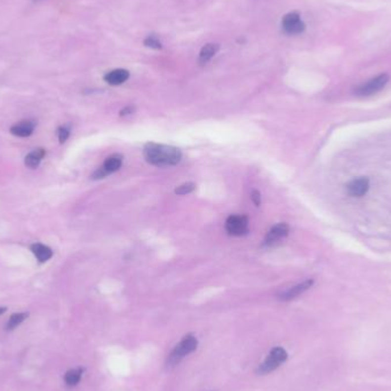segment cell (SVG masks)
I'll use <instances>...</instances> for the list:
<instances>
[{"label": "cell", "mask_w": 391, "mask_h": 391, "mask_svg": "<svg viewBox=\"0 0 391 391\" xmlns=\"http://www.w3.org/2000/svg\"><path fill=\"white\" fill-rule=\"evenodd\" d=\"M144 159L150 165L157 167H171L177 165L182 159L180 149L172 145L148 143L143 149Z\"/></svg>", "instance_id": "6da1fadb"}, {"label": "cell", "mask_w": 391, "mask_h": 391, "mask_svg": "<svg viewBox=\"0 0 391 391\" xmlns=\"http://www.w3.org/2000/svg\"><path fill=\"white\" fill-rule=\"evenodd\" d=\"M198 347V340L193 334L185 335L180 342L175 346V348L172 350L170 356L167 358V366L173 367L175 365H177L180 361L183 359L185 356H188L191 352L195 351Z\"/></svg>", "instance_id": "7a4b0ae2"}, {"label": "cell", "mask_w": 391, "mask_h": 391, "mask_svg": "<svg viewBox=\"0 0 391 391\" xmlns=\"http://www.w3.org/2000/svg\"><path fill=\"white\" fill-rule=\"evenodd\" d=\"M287 358L288 354L286 350L281 348V347H276V348H273L271 351H270L264 361L259 366L258 373L262 375L271 373L277 370L279 366H281V365L287 360Z\"/></svg>", "instance_id": "3957f363"}, {"label": "cell", "mask_w": 391, "mask_h": 391, "mask_svg": "<svg viewBox=\"0 0 391 391\" xmlns=\"http://www.w3.org/2000/svg\"><path fill=\"white\" fill-rule=\"evenodd\" d=\"M389 82V75L382 74L374 77L368 82L361 84L360 86H358L356 89H354V94L357 96H371V95H374L376 93H379L380 90L383 89L386 87L387 84Z\"/></svg>", "instance_id": "277c9868"}, {"label": "cell", "mask_w": 391, "mask_h": 391, "mask_svg": "<svg viewBox=\"0 0 391 391\" xmlns=\"http://www.w3.org/2000/svg\"><path fill=\"white\" fill-rule=\"evenodd\" d=\"M248 218L245 215H230L225 221V230L230 236L242 237L250 231Z\"/></svg>", "instance_id": "5b68a950"}, {"label": "cell", "mask_w": 391, "mask_h": 391, "mask_svg": "<svg viewBox=\"0 0 391 391\" xmlns=\"http://www.w3.org/2000/svg\"><path fill=\"white\" fill-rule=\"evenodd\" d=\"M122 165H123V156L112 155L110 157H108V158L105 159V162L103 163V165H102L93 174V178H95V180H98V178L107 177L108 175H110L112 173H115V172L119 171Z\"/></svg>", "instance_id": "8992f818"}, {"label": "cell", "mask_w": 391, "mask_h": 391, "mask_svg": "<svg viewBox=\"0 0 391 391\" xmlns=\"http://www.w3.org/2000/svg\"><path fill=\"white\" fill-rule=\"evenodd\" d=\"M281 25H283L285 32L288 35H299L304 31L305 29V24L303 23L301 17H300V14L297 12L286 14L283 17Z\"/></svg>", "instance_id": "52a82bcc"}, {"label": "cell", "mask_w": 391, "mask_h": 391, "mask_svg": "<svg viewBox=\"0 0 391 391\" xmlns=\"http://www.w3.org/2000/svg\"><path fill=\"white\" fill-rule=\"evenodd\" d=\"M288 233H290V226H288V224L278 223L273 225L265 235L263 245H264V246H272V245H276L277 243H279L280 240L286 238Z\"/></svg>", "instance_id": "ba28073f"}, {"label": "cell", "mask_w": 391, "mask_h": 391, "mask_svg": "<svg viewBox=\"0 0 391 391\" xmlns=\"http://www.w3.org/2000/svg\"><path fill=\"white\" fill-rule=\"evenodd\" d=\"M313 285V280L312 279H308V280H304L302 281V283L294 285V286H292L288 288V290H285L281 292V293L278 295V299L280 301H291V300H294L297 299L300 295L304 293L309 290L310 287H311Z\"/></svg>", "instance_id": "9c48e42d"}, {"label": "cell", "mask_w": 391, "mask_h": 391, "mask_svg": "<svg viewBox=\"0 0 391 391\" xmlns=\"http://www.w3.org/2000/svg\"><path fill=\"white\" fill-rule=\"evenodd\" d=\"M370 189V180L367 177H358L347 184V192L351 197H363Z\"/></svg>", "instance_id": "30bf717a"}, {"label": "cell", "mask_w": 391, "mask_h": 391, "mask_svg": "<svg viewBox=\"0 0 391 391\" xmlns=\"http://www.w3.org/2000/svg\"><path fill=\"white\" fill-rule=\"evenodd\" d=\"M36 129V123L34 120H22V122L15 124L10 129V133L17 137H29L32 135Z\"/></svg>", "instance_id": "8fae6325"}, {"label": "cell", "mask_w": 391, "mask_h": 391, "mask_svg": "<svg viewBox=\"0 0 391 391\" xmlns=\"http://www.w3.org/2000/svg\"><path fill=\"white\" fill-rule=\"evenodd\" d=\"M129 78H130V72L125 70V69H116V70L108 72V74L104 76L105 82H107L109 85L112 86L122 85V84L125 83Z\"/></svg>", "instance_id": "7c38bea8"}, {"label": "cell", "mask_w": 391, "mask_h": 391, "mask_svg": "<svg viewBox=\"0 0 391 391\" xmlns=\"http://www.w3.org/2000/svg\"><path fill=\"white\" fill-rule=\"evenodd\" d=\"M31 252L40 263H45L53 257V251L48 246L43 244H34L31 246Z\"/></svg>", "instance_id": "4fadbf2b"}, {"label": "cell", "mask_w": 391, "mask_h": 391, "mask_svg": "<svg viewBox=\"0 0 391 391\" xmlns=\"http://www.w3.org/2000/svg\"><path fill=\"white\" fill-rule=\"evenodd\" d=\"M46 155V151L45 149H35L34 151H31L30 153H28L27 156H25L24 158V164L25 166L31 168V170H35V168H37L40 163H42V160L43 157Z\"/></svg>", "instance_id": "5bb4252c"}, {"label": "cell", "mask_w": 391, "mask_h": 391, "mask_svg": "<svg viewBox=\"0 0 391 391\" xmlns=\"http://www.w3.org/2000/svg\"><path fill=\"white\" fill-rule=\"evenodd\" d=\"M218 49H220V45L218 43H207V45L204 46L199 53L200 63H207L212 57H214Z\"/></svg>", "instance_id": "9a60e30c"}, {"label": "cell", "mask_w": 391, "mask_h": 391, "mask_svg": "<svg viewBox=\"0 0 391 391\" xmlns=\"http://www.w3.org/2000/svg\"><path fill=\"white\" fill-rule=\"evenodd\" d=\"M83 368H74V370H70L65 373L64 375V381L67 383V386L69 387H74L77 386L80 382V379L83 376Z\"/></svg>", "instance_id": "2e32d148"}, {"label": "cell", "mask_w": 391, "mask_h": 391, "mask_svg": "<svg viewBox=\"0 0 391 391\" xmlns=\"http://www.w3.org/2000/svg\"><path fill=\"white\" fill-rule=\"evenodd\" d=\"M28 318V313L25 312H17V313H13L12 316L9 317L8 321H7L6 324V330L7 331H13L15 330L17 326H20V325L23 323V321L27 319Z\"/></svg>", "instance_id": "e0dca14e"}, {"label": "cell", "mask_w": 391, "mask_h": 391, "mask_svg": "<svg viewBox=\"0 0 391 391\" xmlns=\"http://www.w3.org/2000/svg\"><path fill=\"white\" fill-rule=\"evenodd\" d=\"M195 189H196V184L192 183V182H188V183L178 185L177 188L174 190V192L175 195L177 196H183V195H188V193H191Z\"/></svg>", "instance_id": "ac0fdd59"}, {"label": "cell", "mask_w": 391, "mask_h": 391, "mask_svg": "<svg viewBox=\"0 0 391 391\" xmlns=\"http://www.w3.org/2000/svg\"><path fill=\"white\" fill-rule=\"evenodd\" d=\"M70 133H71V129L70 126H61L60 129L57 130V136H58V140H60L61 143H64L65 141L68 140L69 136H70Z\"/></svg>", "instance_id": "d6986e66"}, {"label": "cell", "mask_w": 391, "mask_h": 391, "mask_svg": "<svg viewBox=\"0 0 391 391\" xmlns=\"http://www.w3.org/2000/svg\"><path fill=\"white\" fill-rule=\"evenodd\" d=\"M144 45L148 47H151V48H155V49H160L163 47L160 40L157 37H155V36H149L148 38H145Z\"/></svg>", "instance_id": "ffe728a7"}, {"label": "cell", "mask_w": 391, "mask_h": 391, "mask_svg": "<svg viewBox=\"0 0 391 391\" xmlns=\"http://www.w3.org/2000/svg\"><path fill=\"white\" fill-rule=\"evenodd\" d=\"M251 198L253 200V203L255 204L257 206H260L261 204V193L258 191V190H253L251 193Z\"/></svg>", "instance_id": "44dd1931"}, {"label": "cell", "mask_w": 391, "mask_h": 391, "mask_svg": "<svg viewBox=\"0 0 391 391\" xmlns=\"http://www.w3.org/2000/svg\"><path fill=\"white\" fill-rule=\"evenodd\" d=\"M135 111V108L134 107H126V108H124L122 111H120V116H129V115H130V113H133Z\"/></svg>", "instance_id": "7402d4cb"}, {"label": "cell", "mask_w": 391, "mask_h": 391, "mask_svg": "<svg viewBox=\"0 0 391 391\" xmlns=\"http://www.w3.org/2000/svg\"><path fill=\"white\" fill-rule=\"evenodd\" d=\"M5 311H6V308H3V306H0V316H1Z\"/></svg>", "instance_id": "603a6c76"}, {"label": "cell", "mask_w": 391, "mask_h": 391, "mask_svg": "<svg viewBox=\"0 0 391 391\" xmlns=\"http://www.w3.org/2000/svg\"><path fill=\"white\" fill-rule=\"evenodd\" d=\"M39 1H43V0H34V2H39Z\"/></svg>", "instance_id": "cb8c5ba5"}]
</instances>
